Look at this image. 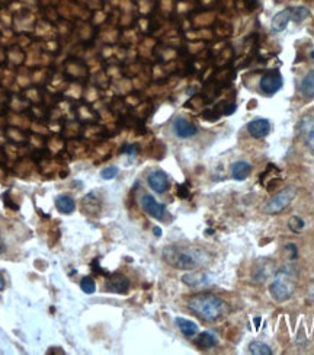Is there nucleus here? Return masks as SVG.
<instances>
[{
	"instance_id": "30",
	"label": "nucleus",
	"mask_w": 314,
	"mask_h": 355,
	"mask_svg": "<svg viewBox=\"0 0 314 355\" xmlns=\"http://www.w3.org/2000/svg\"><path fill=\"white\" fill-rule=\"evenodd\" d=\"M3 288H5V280H3V277L0 275V291H2Z\"/></svg>"
},
{
	"instance_id": "1",
	"label": "nucleus",
	"mask_w": 314,
	"mask_h": 355,
	"mask_svg": "<svg viewBox=\"0 0 314 355\" xmlns=\"http://www.w3.org/2000/svg\"><path fill=\"white\" fill-rule=\"evenodd\" d=\"M163 259L176 270L191 271L204 267L208 260V255L198 247L172 245L163 249Z\"/></svg>"
},
{
	"instance_id": "13",
	"label": "nucleus",
	"mask_w": 314,
	"mask_h": 355,
	"mask_svg": "<svg viewBox=\"0 0 314 355\" xmlns=\"http://www.w3.org/2000/svg\"><path fill=\"white\" fill-rule=\"evenodd\" d=\"M291 21V8H287L281 12L273 16L272 24H271V29L273 32H281L287 28L288 22Z\"/></svg>"
},
{
	"instance_id": "6",
	"label": "nucleus",
	"mask_w": 314,
	"mask_h": 355,
	"mask_svg": "<svg viewBox=\"0 0 314 355\" xmlns=\"http://www.w3.org/2000/svg\"><path fill=\"white\" fill-rule=\"evenodd\" d=\"M275 273V263L271 259H265L262 258L256 262L253 273H252V278L255 283H265L271 275Z\"/></svg>"
},
{
	"instance_id": "20",
	"label": "nucleus",
	"mask_w": 314,
	"mask_h": 355,
	"mask_svg": "<svg viewBox=\"0 0 314 355\" xmlns=\"http://www.w3.org/2000/svg\"><path fill=\"white\" fill-rule=\"evenodd\" d=\"M308 9L304 8V6H295V8H291V21L294 22H302L304 19L308 18Z\"/></svg>"
},
{
	"instance_id": "22",
	"label": "nucleus",
	"mask_w": 314,
	"mask_h": 355,
	"mask_svg": "<svg viewBox=\"0 0 314 355\" xmlns=\"http://www.w3.org/2000/svg\"><path fill=\"white\" fill-rule=\"evenodd\" d=\"M288 227H289V230L294 233H301V230L304 229V220L301 219V217H297V216H294V217H291L289 219V221H288Z\"/></svg>"
},
{
	"instance_id": "11",
	"label": "nucleus",
	"mask_w": 314,
	"mask_h": 355,
	"mask_svg": "<svg viewBox=\"0 0 314 355\" xmlns=\"http://www.w3.org/2000/svg\"><path fill=\"white\" fill-rule=\"evenodd\" d=\"M173 130H175V134L180 138H189L198 133L196 127L185 118H176L173 123Z\"/></svg>"
},
{
	"instance_id": "27",
	"label": "nucleus",
	"mask_w": 314,
	"mask_h": 355,
	"mask_svg": "<svg viewBox=\"0 0 314 355\" xmlns=\"http://www.w3.org/2000/svg\"><path fill=\"white\" fill-rule=\"evenodd\" d=\"M308 300L311 301V303H314V281L310 284V287H308Z\"/></svg>"
},
{
	"instance_id": "7",
	"label": "nucleus",
	"mask_w": 314,
	"mask_h": 355,
	"mask_svg": "<svg viewBox=\"0 0 314 355\" xmlns=\"http://www.w3.org/2000/svg\"><path fill=\"white\" fill-rule=\"evenodd\" d=\"M141 207L153 219L162 220L164 217V213H166L164 205L157 203L151 195H143L141 197Z\"/></svg>"
},
{
	"instance_id": "31",
	"label": "nucleus",
	"mask_w": 314,
	"mask_h": 355,
	"mask_svg": "<svg viewBox=\"0 0 314 355\" xmlns=\"http://www.w3.org/2000/svg\"><path fill=\"white\" fill-rule=\"evenodd\" d=\"M255 323H256V328H259V323H260L259 317H256V319H255Z\"/></svg>"
},
{
	"instance_id": "23",
	"label": "nucleus",
	"mask_w": 314,
	"mask_h": 355,
	"mask_svg": "<svg viewBox=\"0 0 314 355\" xmlns=\"http://www.w3.org/2000/svg\"><path fill=\"white\" fill-rule=\"evenodd\" d=\"M117 175H118V167L117 166H108V167L102 169V172H100V176L107 179V181L114 179Z\"/></svg>"
},
{
	"instance_id": "24",
	"label": "nucleus",
	"mask_w": 314,
	"mask_h": 355,
	"mask_svg": "<svg viewBox=\"0 0 314 355\" xmlns=\"http://www.w3.org/2000/svg\"><path fill=\"white\" fill-rule=\"evenodd\" d=\"M285 250L288 252L289 259H295V258H297V255H298V250H297V247H295L294 243H288V245L285 246Z\"/></svg>"
},
{
	"instance_id": "9",
	"label": "nucleus",
	"mask_w": 314,
	"mask_h": 355,
	"mask_svg": "<svg viewBox=\"0 0 314 355\" xmlns=\"http://www.w3.org/2000/svg\"><path fill=\"white\" fill-rule=\"evenodd\" d=\"M182 281L189 287H206V286L213 284V277L206 273H191L185 274L182 277Z\"/></svg>"
},
{
	"instance_id": "29",
	"label": "nucleus",
	"mask_w": 314,
	"mask_h": 355,
	"mask_svg": "<svg viewBox=\"0 0 314 355\" xmlns=\"http://www.w3.org/2000/svg\"><path fill=\"white\" fill-rule=\"evenodd\" d=\"M153 232H154V234H156L157 237H159V236H162V229H160V227H154V229H153Z\"/></svg>"
},
{
	"instance_id": "28",
	"label": "nucleus",
	"mask_w": 314,
	"mask_h": 355,
	"mask_svg": "<svg viewBox=\"0 0 314 355\" xmlns=\"http://www.w3.org/2000/svg\"><path fill=\"white\" fill-rule=\"evenodd\" d=\"M5 252H6V245H5L3 239L0 237V253H5Z\"/></svg>"
},
{
	"instance_id": "12",
	"label": "nucleus",
	"mask_w": 314,
	"mask_h": 355,
	"mask_svg": "<svg viewBox=\"0 0 314 355\" xmlns=\"http://www.w3.org/2000/svg\"><path fill=\"white\" fill-rule=\"evenodd\" d=\"M128 287H130V281H128V278H127V277H124V275H121V274L114 275L111 280L107 281V286H105V288H107L108 291H111V293H120V294L127 293Z\"/></svg>"
},
{
	"instance_id": "16",
	"label": "nucleus",
	"mask_w": 314,
	"mask_h": 355,
	"mask_svg": "<svg viewBox=\"0 0 314 355\" xmlns=\"http://www.w3.org/2000/svg\"><path fill=\"white\" fill-rule=\"evenodd\" d=\"M250 172H252V166L245 160L236 162L232 166V176L237 181H245L250 175Z\"/></svg>"
},
{
	"instance_id": "5",
	"label": "nucleus",
	"mask_w": 314,
	"mask_h": 355,
	"mask_svg": "<svg viewBox=\"0 0 314 355\" xmlns=\"http://www.w3.org/2000/svg\"><path fill=\"white\" fill-rule=\"evenodd\" d=\"M260 91L266 95H273L282 87V74L278 70H272L260 79Z\"/></svg>"
},
{
	"instance_id": "18",
	"label": "nucleus",
	"mask_w": 314,
	"mask_h": 355,
	"mask_svg": "<svg viewBox=\"0 0 314 355\" xmlns=\"http://www.w3.org/2000/svg\"><path fill=\"white\" fill-rule=\"evenodd\" d=\"M176 325H178L179 330H180L185 336H188V338H191V336L198 333V325H196L195 322L189 320V319L176 317Z\"/></svg>"
},
{
	"instance_id": "15",
	"label": "nucleus",
	"mask_w": 314,
	"mask_h": 355,
	"mask_svg": "<svg viewBox=\"0 0 314 355\" xmlns=\"http://www.w3.org/2000/svg\"><path fill=\"white\" fill-rule=\"evenodd\" d=\"M55 207L60 213L63 214H71L76 210V203L71 197L68 195H58L55 198Z\"/></svg>"
},
{
	"instance_id": "17",
	"label": "nucleus",
	"mask_w": 314,
	"mask_h": 355,
	"mask_svg": "<svg viewBox=\"0 0 314 355\" xmlns=\"http://www.w3.org/2000/svg\"><path fill=\"white\" fill-rule=\"evenodd\" d=\"M300 91H301V94H302V96H304L305 99H313L314 98V70L308 71V73L304 76V79H302V82H301Z\"/></svg>"
},
{
	"instance_id": "32",
	"label": "nucleus",
	"mask_w": 314,
	"mask_h": 355,
	"mask_svg": "<svg viewBox=\"0 0 314 355\" xmlns=\"http://www.w3.org/2000/svg\"><path fill=\"white\" fill-rule=\"evenodd\" d=\"M311 57H313V58H314V51H311Z\"/></svg>"
},
{
	"instance_id": "19",
	"label": "nucleus",
	"mask_w": 314,
	"mask_h": 355,
	"mask_svg": "<svg viewBox=\"0 0 314 355\" xmlns=\"http://www.w3.org/2000/svg\"><path fill=\"white\" fill-rule=\"evenodd\" d=\"M249 352L253 355H271L272 349L260 341H252L249 343Z\"/></svg>"
},
{
	"instance_id": "14",
	"label": "nucleus",
	"mask_w": 314,
	"mask_h": 355,
	"mask_svg": "<svg viewBox=\"0 0 314 355\" xmlns=\"http://www.w3.org/2000/svg\"><path fill=\"white\" fill-rule=\"evenodd\" d=\"M195 343H196V346L201 348V349H210V348L217 346L219 339H217L216 333H213V332H202V333H199L198 338L195 339Z\"/></svg>"
},
{
	"instance_id": "25",
	"label": "nucleus",
	"mask_w": 314,
	"mask_h": 355,
	"mask_svg": "<svg viewBox=\"0 0 314 355\" xmlns=\"http://www.w3.org/2000/svg\"><path fill=\"white\" fill-rule=\"evenodd\" d=\"M307 144H308L310 150L314 153V125L311 127V130H310V133H308V137H307Z\"/></svg>"
},
{
	"instance_id": "26",
	"label": "nucleus",
	"mask_w": 314,
	"mask_h": 355,
	"mask_svg": "<svg viewBox=\"0 0 314 355\" xmlns=\"http://www.w3.org/2000/svg\"><path fill=\"white\" fill-rule=\"evenodd\" d=\"M136 150H137V147L134 146V144H130V146H127V147L124 149V151H125L127 154H131V156H134V154H136Z\"/></svg>"
},
{
	"instance_id": "10",
	"label": "nucleus",
	"mask_w": 314,
	"mask_h": 355,
	"mask_svg": "<svg viewBox=\"0 0 314 355\" xmlns=\"http://www.w3.org/2000/svg\"><path fill=\"white\" fill-rule=\"evenodd\" d=\"M247 131L249 134L255 138H262V137H266L271 131V124L268 120L265 118H258V120H253L247 124Z\"/></svg>"
},
{
	"instance_id": "21",
	"label": "nucleus",
	"mask_w": 314,
	"mask_h": 355,
	"mask_svg": "<svg viewBox=\"0 0 314 355\" xmlns=\"http://www.w3.org/2000/svg\"><path fill=\"white\" fill-rule=\"evenodd\" d=\"M80 288H82V291L84 294H93L96 291L95 280L90 278V277H84V278H82V281H80Z\"/></svg>"
},
{
	"instance_id": "3",
	"label": "nucleus",
	"mask_w": 314,
	"mask_h": 355,
	"mask_svg": "<svg viewBox=\"0 0 314 355\" xmlns=\"http://www.w3.org/2000/svg\"><path fill=\"white\" fill-rule=\"evenodd\" d=\"M298 283V270L292 265H285L278 270L273 275L272 283L269 284V293L273 300L287 301L292 297Z\"/></svg>"
},
{
	"instance_id": "8",
	"label": "nucleus",
	"mask_w": 314,
	"mask_h": 355,
	"mask_svg": "<svg viewBox=\"0 0 314 355\" xmlns=\"http://www.w3.org/2000/svg\"><path fill=\"white\" fill-rule=\"evenodd\" d=\"M147 182H149V187L154 192L157 194H163L167 191L169 188V178L164 173L163 170H154L151 172L149 178H147Z\"/></svg>"
},
{
	"instance_id": "4",
	"label": "nucleus",
	"mask_w": 314,
	"mask_h": 355,
	"mask_svg": "<svg viewBox=\"0 0 314 355\" xmlns=\"http://www.w3.org/2000/svg\"><path fill=\"white\" fill-rule=\"evenodd\" d=\"M295 197V190L292 187L284 188L282 191H279L273 198H271V201H268L265 205V211L269 214H276L281 213L282 210H285L288 205L291 204V201Z\"/></svg>"
},
{
	"instance_id": "2",
	"label": "nucleus",
	"mask_w": 314,
	"mask_h": 355,
	"mask_svg": "<svg viewBox=\"0 0 314 355\" xmlns=\"http://www.w3.org/2000/svg\"><path fill=\"white\" fill-rule=\"evenodd\" d=\"M188 309L205 322H216L227 313V306L220 297L210 293H199L188 300Z\"/></svg>"
}]
</instances>
